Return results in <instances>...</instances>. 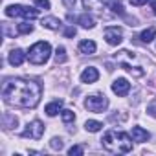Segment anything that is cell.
<instances>
[{
    "instance_id": "obj_1",
    "label": "cell",
    "mask_w": 156,
    "mask_h": 156,
    "mask_svg": "<svg viewBox=\"0 0 156 156\" xmlns=\"http://www.w3.org/2000/svg\"><path fill=\"white\" fill-rule=\"evenodd\" d=\"M42 88L39 83L30 79H8L2 85V99L4 103L19 108H35L41 101Z\"/></svg>"
},
{
    "instance_id": "obj_2",
    "label": "cell",
    "mask_w": 156,
    "mask_h": 156,
    "mask_svg": "<svg viewBox=\"0 0 156 156\" xmlns=\"http://www.w3.org/2000/svg\"><path fill=\"white\" fill-rule=\"evenodd\" d=\"M101 143H103V147H105L108 152L123 154V152H130V151H132V136H129L127 132L108 130V132L103 136Z\"/></svg>"
},
{
    "instance_id": "obj_3",
    "label": "cell",
    "mask_w": 156,
    "mask_h": 156,
    "mask_svg": "<svg viewBox=\"0 0 156 156\" xmlns=\"http://www.w3.org/2000/svg\"><path fill=\"white\" fill-rule=\"evenodd\" d=\"M50 55H51V46L48 44V42H44V41H39V42H35L31 48H30V51H28V61L31 62V64H44L48 59H50Z\"/></svg>"
},
{
    "instance_id": "obj_4",
    "label": "cell",
    "mask_w": 156,
    "mask_h": 156,
    "mask_svg": "<svg viewBox=\"0 0 156 156\" xmlns=\"http://www.w3.org/2000/svg\"><path fill=\"white\" fill-rule=\"evenodd\" d=\"M6 15L8 17H22V19H28V20H33L39 17V11L30 8V6H20V4H13V6H8L6 8Z\"/></svg>"
},
{
    "instance_id": "obj_5",
    "label": "cell",
    "mask_w": 156,
    "mask_h": 156,
    "mask_svg": "<svg viewBox=\"0 0 156 156\" xmlns=\"http://www.w3.org/2000/svg\"><path fill=\"white\" fill-rule=\"evenodd\" d=\"M85 107H87L90 112H105V110L108 108V99H107L103 94H94V96H88V98H87Z\"/></svg>"
},
{
    "instance_id": "obj_6",
    "label": "cell",
    "mask_w": 156,
    "mask_h": 156,
    "mask_svg": "<svg viewBox=\"0 0 156 156\" xmlns=\"http://www.w3.org/2000/svg\"><path fill=\"white\" fill-rule=\"evenodd\" d=\"M44 134V125L39 121V119H33L31 123L26 125V129L22 130V138H30V140H41Z\"/></svg>"
},
{
    "instance_id": "obj_7",
    "label": "cell",
    "mask_w": 156,
    "mask_h": 156,
    "mask_svg": "<svg viewBox=\"0 0 156 156\" xmlns=\"http://www.w3.org/2000/svg\"><path fill=\"white\" fill-rule=\"evenodd\" d=\"M105 39H107V42H108L110 46L121 44V41H123V31H121V28H118V26H108V28L105 30Z\"/></svg>"
},
{
    "instance_id": "obj_8",
    "label": "cell",
    "mask_w": 156,
    "mask_h": 156,
    "mask_svg": "<svg viewBox=\"0 0 156 156\" xmlns=\"http://www.w3.org/2000/svg\"><path fill=\"white\" fill-rule=\"evenodd\" d=\"M129 90H130V83H129L127 79H123V77H119V79H116V81L112 83V92L118 94V96H121V98L127 96Z\"/></svg>"
},
{
    "instance_id": "obj_9",
    "label": "cell",
    "mask_w": 156,
    "mask_h": 156,
    "mask_svg": "<svg viewBox=\"0 0 156 156\" xmlns=\"http://www.w3.org/2000/svg\"><path fill=\"white\" fill-rule=\"evenodd\" d=\"M98 79H99V72H98V68H94V66L85 68V70H83V73H81V81H83V83H87V85L96 83Z\"/></svg>"
},
{
    "instance_id": "obj_10",
    "label": "cell",
    "mask_w": 156,
    "mask_h": 156,
    "mask_svg": "<svg viewBox=\"0 0 156 156\" xmlns=\"http://www.w3.org/2000/svg\"><path fill=\"white\" fill-rule=\"evenodd\" d=\"M24 59H26V53H24L20 48L11 50V51H9V55H8V61H9V64H11V66H20V64L24 62Z\"/></svg>"
},
{
    "instance_id": "obj_11",
    "label": "cell",
    "mask_w": 156,
    "mask_h": 156,
    "mask_svg": "<svg viewBox=\"0 0 156 156\" xmlns=\"http://www.w3.org/2000/svg\"><path fill=\"white\" fill-rule=\"evenodd\" d=\"M130 136H132L134 141H140V143H143V141H147V140L151 138V134H149L145 129H141V127H134L132 132H130Z\"/></svg>"
},
{
    "instance_id": "obj_12",
    "label": "cell",
    "mask_w": 156,
    "mask_h": 156,
    "mask_svg": "<svg viewBox=\"0 0 156 156\" xmlns=\"http://www.w3.org/2000/svg\"><path fill=\"white\" fill-rule=\"evenodd\" d=\"M103 2L112 9V13H114V15L125 17V8H123V4L119 2V0H103Z\"/></svg>"
},
{
    "instance_id": "obj_13",
    "label": "cell",
    "mask_w": 156,
    "mask_h": 156,
    "mask_svg": "<svg viewBox=\"0 0 156 156\" xmlns=\"http://www.w3.org/2000/svg\"><path fill=\"white\" fill-rule=\"evenodd\" d=\"M41 24H42V28H46V30H59L61 28V20L57 19V17H44L42 20H41Z\"/></svg>"
},
{
    "instance_id": "obj_14",
    "label": "cell",
    "mask_w": 156,
    "mask_h": 156,
    "mask_svg": "<svg viewBox=\"0 0 156 156\" xmlns=\"http://www.w3.org/2000/svg\"><path fill=\"white\" fill-rule=\"evenodd\" d=\"M96 50H98V46L94 41H81L79 42V51L85 55H92V53H96Z\"/></svg>"
},
{
    "instance_id": "obj_15",
    "label": "cell",
    "mask_w": 156,
    "mask_h": 156,
    "mask_svg": "<svg viewBox=\"0 0 156 156\" xmlns=\"http://www.w3.org/2000/svg\"><path fill=\"white\" fill-rule=\"evenodd\" d=\"M77 22H79L83 28H87V30H92V28L96 26L94 17H92V15H88V13H85V15H81V17H77Z\"/></svg>"
},
{
    "instance_id": "obj_16",
    "label": "cell",
    "mask_w": 156,
    "mask_h": 156,
    "mask_svg": "<svg viewBox=\"0 0 156 156\" xmlns=\"http://www.w3.org/2000/svg\"><path fill=\"white\" fill-rule=\"evenodd\" d=\"M62 108V99H57V101H53V103H50V105H46V114L50 116V118H53V116H57L59 114V110Z\"/></svg>"
},
{
    "instance_id": "obj_17",
    "label": "cell",
    "mask_w": 156,
    "mask_h": 156,
    "mask_svg": "<svg viewBox=\"0 0 156 156\" xmlns=\"http://www.w3.org/2000/svg\"><path fill=\"white\" fill-rule=\"evenodd\" d=\"M154 37H156V30H154V28H147V30H143V31H141V35H140L141 42H145V44H149Z\"/></svg>"
},
{
    "instance_id": "obj_18",
    "label": "cell",
    "mask_w": 156,
    "mask_h": 156,
    "mask_svg": "<svg viewBox=\"0 0 156 156\" xmlns=\"http://www.w3.org/2000/svg\"><path fill=\"white\" fill-rule=\"evenodd\" d=\"M85 129H87L88 132H99V130L103 129V123H101V121H96V119H88V121L85 123Z\"/></svg>"
},
{
    "instance_id": "obj_19",
    "label": "cell",
    "mask_w": 156,
    "mask_h": 156,
    "mask_svg": "<svg viewBox=\"0 0 156 156\" xmlns=\"http://www.w3.org/2000/svg\"><path fill=\"white\" fill-rule=\"evenodd\" d=\"M55 62H57V64L66 62V50H64V46H59V48L55 50Z\"/></svg>"
},
{
    "instance_id": "obj_20",
    "label": "cell",
    "mask_w": 156,
    "mask_h": 156,
    "mask_svg": "<svg viewBox=\"0 0 156 156\" xmlns=\"http://www.w3.org/2000/svg\"><path fill=\"white\" fill-rule=\"evenodd\" d=\"M2 121H4V127H6V129H11V127H17V118H15L13 114H4V118H2Z\"/></svg>"
},
{
    "instance_id": "obj_21",
    "label": "cell",
    "mask_w": 156,
    "mask_h": 156,
    "mask_svg": "<svg viewBox=\"0 0 156 156\" xmlns=\"http://www.w3.org/2000/svg\"><path fill=\"white\" fill-rule=\"evenodd\" d=\"M61 118H62V121H64V123H72V121L75 119V114H73V110L64 108V110H61Z\"/></svg>"
},
{
    "instance_id": "obj_22",
    "label": "cell",
    "mask_w": 156,
    "mask_h": 156,
    "mask_svg": "<svg viewBox=\"0 0 156 156\" xmlns=\"http://www.w3.org/2000/svg\"><path fill=\"white\" fill-rule=\"evenodd\" d=\"M17 31H19L20 35H28V33L33 31V24H30V22H22V24H19Z\"/></svg>"
},
{
    "instance_id": "obj_23",
    "label": "cell",
    "mask_w": 156,
    "mask_h": 156,
    "mask_svg": "<svg viewBox=\"0 0 156 156\" xmlns=\"http://www.w3.org/2000/svg\"><path fill=\"white\" fill-rule=\"evenodd\" d=\"M50 147H51L53 151H61V149L64 147V143H62V138H51V141H50Z\"/></svg>"
},
{
    "instance_id": "obj_24",
    "label": "cell",
    "mask_w": 156,
    "mask_h": 156,
    "mask_svg": "<svg viewBox=\"0 0 156 156\" xmlns=\"http://www.w3.org/2000/svg\"><path fill=\"white\" fill-rule=\"evenodd\" d=\"M83 152H85V149H83L81 145H73V147L68 149V154H70V156H81Z\"/></svg>"
},
{
    "instance_id": "obj_25",
    "label": "cell",
    "mask_w": 156,
    "mask_h": 156,
    "mask_svg": "<svg viewBox=\"0 0 156 156\" xmlns=\"http://www.w3.org/2000/svg\"><path fill=\"white\" fill-rule=\"evenodd\" d=\"M33 2H35V6L37 8H41V9H50V0H33Z\"/></svg>"
},
{
    "instance_id": "obj_26",
    "label": "cell",
    "mask_w": 156,
    "mask_h": 156,
    "mask_svg": "<svg viewBox=\"0 0 156 156\" xmlns=\"http://www.w3.org/2000/svg\"><path fill=\"white\" fill-rule=\"evenodd\" d=\"M75 35H77V30H75L73 26H70V28H66V30H64V37L72 39V37H75Z\"/></svg>"
},
{
    "instance_id": "obj_27",
    "label": "cell",
    "mask_w": 156,
    "mask_h": 156,
    "mask_svg": "<svg viewBox=\"0 0 156 156\" xmlns=\"http://www.w3.org/2000/svg\"><path fill=\"white\" fill-rule=\"evenodd\" d=\"M147 114L152 116V118H156V101H152V103L147 107Z\"/></svg>"
},
{
    "instance_id": "obj_28",
    "label": "cell",
    "mask_w": 156,
    "mask_h": 156,
    "mask_svg": "<svg viewBox=\"0 0 156 156\" xmlns=\"http://www.w3.org/2000/svg\"><path fill=\"white\" fill-rule=\"evenodd\" d=\"M62 4H64L68 9H73V8H75V0H62Z\"/></svg>"
},
{
    "instance_id": "obj_29",
    "label": "cell",
    "mask_w": 156,
    "mask_h": 156,
    "mask_svg": "<svg viewBox=\"0 0 156 156\" xmlns=\"http://www.w3.org/2000/svg\"><path fill=\"white\" fill-rule=\"evenodd\" d=\"M145 2H147V0H130V4H132V6H143Z\"/></svg>"
},
{
    "instance_id": "obj_30",
    "label": "cell",
    "mask_w": 156,
    "mask_h": 156,
    "mask_svg": "<svg viewBox=\"0 0 156 156\" xmlns=\"http://www.w3.org/2000/svg\"><path fill=\"white\" fill-rule=\"evenodd\" d=\"M151 8H152V13L156 15V0H151Z\"/></svg>"
}]
</instances>
